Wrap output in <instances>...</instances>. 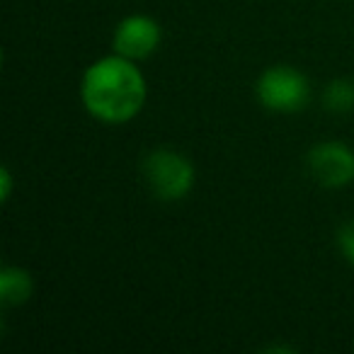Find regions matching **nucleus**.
<instances>
[{"label": "nucleus", "instance_id": "f257e3e1", "mask_svg": "<svg viewBox=\"0 0 354 354\" xmlns=\"http://www.w3.org/2000/svg\"><path fill=\"white\" fill-rule=\"evenodd\" d=\"M146 78L136 61L109 54L97 59L83 75L80 97L90 117L102 124H127L146 104Z\"/></svg>", "mask_w": 354, "mask_h": 354}, {"label": "nucleus", "instance_id": "0eeeda50", "mask_svg": "<svg viewBox=\"0 0 354 354\" xmlns=\"http://www.w3.org/2000/svg\"><path fill=\"white\" fill-rule=\"evenodd\" d=\"M323 107L333 114H347L354 109V80L335 78L323 90Z\"/></svg>", "mask_w": 354, "mask_h": 354}, {"label": "nucleus", "instance_id": "7ed1b4c3", "mask_svg": "<svg viewBox=\"0 0 354 354\" xmlns=\"http://www.w3.org/2000/svg\"><path fill=\"white\" fill-rule=\"evenodd\" d=\"M257 100L265 109L279 114H294L308 104L310 83L299 68L277 64L262 71L255 85Z\"/></svg>", "mask_w": 354, "mask_h": 354}, {"label": "nucleus", "instance_id": "423d86ee", "mask_svg": "<svg viewBox=\"0 0 354 354\" xmlns=\"http://www.w3.org/2000/svg\"><path fill=\"white\" fill-rule=\"evenodd\" d=\"M32 291H35V281L27 270L12 265H6L0 270V304L3 306L27 304Z\"/></svg>", "mask_w": 354, "mask_h": 354}, {"label": "nucleus", "instance_id": "6e6552de", "mask_svg": "<svg viewBox=\"0 0 354 354\" xmlns=\"http://www.w3.org/2000/svg\"><path fill=\"white\" fill-rule=\"evenodd\" d=\"M337 248L344 260H347L349 265H354V218H349V221H344L342 226H339Z\"/></svg>", "mask_w": 354, "mask_h": 354}, {"label": "nucleus", "instance_id": "1a4fd4ad", "mask_svg": "<svg viewBox=\"0 0 354 354\" xmlns=\"http://www.w3.org/2000/svg\"><path fill=\"white\" fill-rule=\"evenodd\" d=\"M10 192H12V175L8 167H3L0 170V197H3V202L10 199Z\"/></svg>", "mask_w": 354, "mask_h": 354}, {"label": "nucleus", "instance_id": "39448f33", "mask_svg": "<svg viewBox=\"0 0 354 354\" xmlns=\"http://www.w3.org/2000/svg\"><path fill=\"white\" fill-rule=\"evenodd\" d=\"M162 39V30L158 20L151 15H129L117 25L112 37L114 54L131 61H143L151 54H156Z\"/></svg>", "mask_w": 354, "mask_h": 354}, {"label": "nucleus", "instance_id": "f03ea898", "mask_svg": "<svg viewBox=\"0 0 354 354\" xmlns=\"http://www.w3.org/2000/svg\"><path fill=\"white\" fill-rule=\"evenodd\" d=\"M143 180L153 197L160 202H180L194 187V165L185 153L172 148H156L141 162Z\"/></svg>", "mask_w": 354, "mask_h": 354}, {"label": "nucleus", "instance_id": "20e7f679", "mask_svg": "<svg viewBox=\"0 0 354 354\" xmlns=\"http://www.w3.org/2000/svg\"><path fill=\"white\" fill-rule=\"evenodd\" d=\"M306 165L310 177L325 189H339L354 183V151L342 141H318L310 146Z\"/></svg>", "mask_w": 354, "mask_h": 354}]
</instances>
